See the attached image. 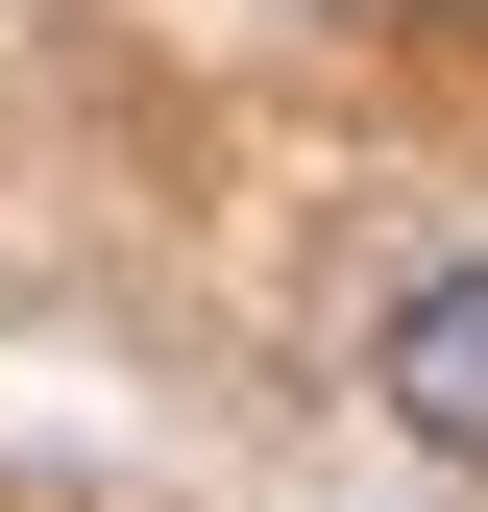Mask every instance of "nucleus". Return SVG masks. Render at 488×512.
Listing matches in <instances>:
<instances>
[{
	"instance_id": "1",
	"label": "nucleus",
	"mask_w": 488,
	"mask_h": 512,
	"mask_svg": "<svg viewBox=\"0 0 488 512\" xmlns=\"http://www.w3.org/2000/svg\"><path fill=\"white\" fill-rule=\"evenodd\" d=\"M366 391H391V439H415V464H464V488H488V244H464L440 293H391Z\"/></svg>"
}]
</instances>
